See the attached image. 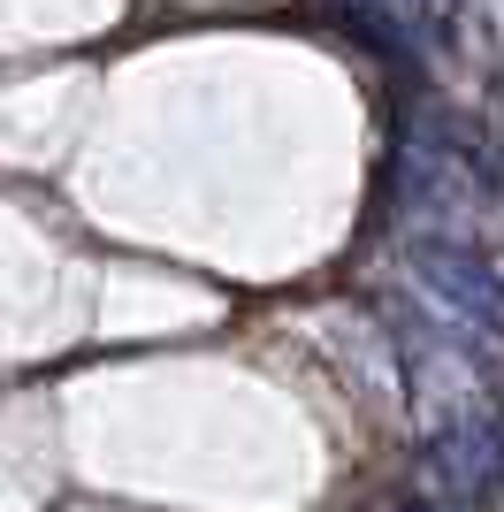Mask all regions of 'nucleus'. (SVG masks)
<instances>
[{
    "instance_id": "nucleus-1",
    "label": "nucleus",
    "mask_w": 504,
    "mask_h": 512,
    "mask_svg": "<svg viewBox=\"0 0 504 512\" xmlns=\"http://www.w3.org/2000/svg\"><path fill=\"white\" fill-rule=\"evenodd\" d=\"M413 268H420V283H428L436 299H451L466 321H482V329H497V337H504V283H497L489 260L459 253V245H420Z\"/></svg>"
}]
</instances>
